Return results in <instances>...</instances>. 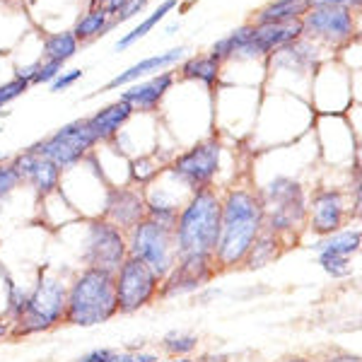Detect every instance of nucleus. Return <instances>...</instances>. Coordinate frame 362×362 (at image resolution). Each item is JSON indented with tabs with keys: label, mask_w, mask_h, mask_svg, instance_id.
<instances>
[{
	"label": "nucleus",
	"mask_w": 362,
	"mask_h": 362,
	"mask_svg": "<svg viewBox=\"0 0 362 362\" xmlns=\"http://www.w3.org/2000/svg\"><path fill=\"white\" fill-rule=\"evenodd\" d=\"M0 162H3V155H0Z\"/></svg>",
	"instance_id": "nucleus-43"
},
{
	"label": "nucleus",
	"mask_w": 362,
	"mask_h": 362,
	"mask_svg": "<svg viewBox=\"0 0 362 362\" xmlns=\"http://www.w3.org/2000/svg\"><path fill=\"white\" fill-rule=\"evenodd\" d=\"M324 362H360L358 355H336V358H329Z\"/></svg>",
	"instance_id": "nucleus-39"
},
{
	"label": "nucleus",
	"mask_w": 362,
	"mask_h": 362,
	"mask_svg": "<svg viewBox=\"0 0 362 362\" xmlns=\"http://www.w3.org/2000/svg\"><path fill=\"white\" fill-rule=\"evenodd\" d=\"M251 32H254V25H244V27L235 29V32L227 34L225 39H220V42L213 46V51H210V56H213L218 63H223L225 58H230V56H237V51L249 42Z\"/></svg>",
	"instance_id": "nucleus-27"
},
{
	"label": "nucleus",
	"mask_w": 362,
	"mask_h": 362,
	"mask_svg": "<svg viewBox=\"0 0 362 362\" xmlns=\"http://www.w3.org/2000/svg\"><path fill=\"white\" fill-rule=\"evenodd\" d=\"M116 25L114 20H109L104 13H99V10H90L87 15H83L78 20V25L73 29V37L80 42H90V39L99 37V34H104L107 29H112Z\"/></svg>",
	"instance_id": "nucleus-25"
},
{
	"label": "nucleus",
	"mask_w": 362,
	"mask_h": 362,
	"mask_svg": "<svg viewBox=\"0 0 362 362\" xmlns=\"http://www.w3.org/2000/svg\"><path fill=\"white\" fill-rule=\"evenodd\" d=\"M15 172L20 174L22 181H29V184L37 189L39 196H49L51 191L58 189V181H61V167L54 165L51 160L37 155L32 148L25 150L22 155H17L13 160Z\"/></svg>",
	"instance_id": "nucleus-16"
},
{
	"label": "nucleus",
	"mask_w": 362,
	"mask_h": 362,
	"mask_svg": "<svg viewBox=\"0 0 362 362\" xmlns=\"http://www.w3.org/2000/svg\"><path fill=\"white\" fill-rule=\"evenodd\" d=\"M177 5H179V0H162V5L155 10L153 15H150V17H145V20L140 22V25H138L136 29H133V32H128L126 37H121L119 42H116V51H126L128 46H133V44L138 42V39H143L145 34H148L150 29H155L157 22H162V20H165V17H167L169 13H172V10L177 8Z\"/></svg>",
	"instance_id": "nucleus-23"
},
{
	"label": "nucleus",
	"mask_w": 362,
	"mask_h": 362,
	"mask_svg": "<svg viewBox=\"0 0 362 362\" xmlns=\"http://www.w3.org/2000/svg\"><path fill=\"white\" fill-rule=\"evenodd\" d=\"M128 0H92V10H99V13H104L107 17H114L124 10V5Z\"/></svg>",
	"instance_id": "nucleus-35"
},
{
	"label": "nucleus",
	"mask_w": 362,
	"mask_h": 362,
	"mask_svg": "<svg viewBox=\"0 0 362 362\" xmlns=\"http://www.w3.org/2000/svg\"><path fill=\"white\" fill-rule=\"evenodd\" d=\"M169 362H194V360H189V358H174V360H169Z\"/></svg>",
	"instance_id": "nucleus-41"
},
{
	"label": "nucleus",
	"mask_w": 362,
	"mask_h": 362,
	"mask_svg": "<svg viewBox=\"0 0 362 362\" xmlns=\"http://www.w3.org/2000/svg\"><path fill=\"white\" fill-rule=\"evenodd\" d=\"M355 25H353V13L350 8H312L307 10L302 17V34L309 37L324 39L329 44H343L353 37Z\"/></svg>",
	"instance_id": "nucleus-12"
},
{
	"label": "nucleus",
	"mask_w": 362,
	"mask_h": 362,
	"mask_svg": "<svg viewBox=\"0 0 362 362\" xmlns=\"http://www.w3.org/2000/svg\"><path fill=\"white\" fill-rule=\"evenodd\" d=\"M309 10L312 8H329V5H336V8H358L360 0H307Z\"/></svg>",
	"instance_id": "nucleus-38"
},
{
	"label": "nucleus",
	"mask_w": 362,
	"mask_h": 362,
	"mask_svg": "<svg viewBox=\"0 0 362 362\" xmlns=\"http://www.w3.org/2000/svg\"><path fill=\"white\" fill-rule=\"evenodd\" d=\"M302 37V20L273 22V25H254L249 42L237 51L239 58H261L273 51L295 44Z\"/></svg>",
	"instance_id": "nucleus-13"
},
{
	"label": "nucleus",
	"mask_w": 362,
	"mask_h": 362,
	"mask_svg": "<svg viewBox=\"0 0 362 362\" xmlns=\"http://www.w3.org/2000/svg\"><path fill=\"white\" fill-rule=\"evenodd\" d=\"M220 169V143L215 138L201 140L191 150L181 153L172 165V174L191 191L208 189Z\"/></svg>",
	"instance_id": "nucleus-10"
},
{
	"label": "nucleus",
	"mask_w": 362,
	"mask_h": 362,
	"mask_svg": "<svg viewBox=\"0 0 362 362\" xmlns=\"http://www.w3.org/2000/svg\"><path fill=\"white\" fill-rule=\"evenodd\" d=\"M321 266H324L326 273H331V276H348L350 273V259H346V256H326L321 254L319 256Z\"/></svg>",
	"instance_id": "nucleus-33"
},
{
	"label": "nucleus",
	"mask_w": 362,
	"mask_h": 362,
	"mask_svg": "<svg viewBox=\"0 0 362 362\" xmlns=\"http://www.w3.org/2000/svg\"><path fill=\"white\" fill-rule=\"evenodd\" d=\"M80 362H157L153 353H133V350H112V348H99L92 350L80 358Z\"/></svg>",
	"instance_id": "nucleus-28"
},
{
	"label": "nucleus",
	"mask_w": 362,
	"mask_h": 362,
	"mask_svg": "<svg viewBox=\"0 0 362 362\" xmlns=\"http://www.w3.org/2000/svg\"><path fill=\"white\" fill-rule=\"evenodd\" d=\"M145 210H148V203H145L143 194L133 189H112L107 194L102 218L119 227L121 232H131L140 220H145Z\"/></svg>",
	"instance_id": "nucleus-14"
},
{
	"label": "nucleus",
	"mask_w": 362,
	"mask_h": 362,
	"mask_svg": "<svg viewBox=\"0 0 362 362\" xmlns=\"http://www.w3.org/2000/svg\"><path fill=\"white\" fill-rule=\"evenodd\" d=\"M131 114H133V109L128 107L126 102H121V99H119V102L104 107L102 112H97L95 116H90V119H87V124H90V131L95 133V138L99 143V140L114 138L116 133L121 131V126L131 119Z\"/></svg>",
	"instance_id": "nucleus-19"
},
{
	"label": "nucleus",
	"mask_w": 362,
	"mask_h": 362,
	"mask_svg": "<svg viewBox=\"0 0 362 362\" xmlns=\"http://www.w3.org/2000/svg\"><path fill=\"white\" fill-rule=\"evenodd\" d=\"M20 181V174L15 172L13 165H0V198L8 196Z\"/></svg>",
	"instance_id": "nucleus-34"
},
{
	"label": "nucleus",
	"mask_w": 362,
	"mask_h": 362,
	"mask_svg": "<svg viewBox=\"0 0 362 362\" xmlns=\"http://www.w3.org/2000/svg\"><path fill=\"white\" fill-rule=\"evenodd\" d=\"M285 362H309V360H302V358H293V360H285Z\"/></svg>",
	"instance_id": "nucleus-42"
},
{
	"label": "nucleus",
	"mask_w": 362,
	"mask_h": 362,
	"mask_svg": "<svg viewBox=\"0 0 362 362\" xmlns=\"http://www.w3.org/2000/svg\"><path fill=\"white\" fill-rule=\"evenodd\" d=\"M128 256L145 261L162 283L179 259L174 227H165L150 218L140 220L128 237Z\"/></svg>",
	"instance_id": "nucleus-6"
},
{
	"label": "nucleus",
	"mask_w": 362,
	"mask_h": 362,
	"mask_svg": "<svg viewBox=\"0 0 362 362\" xmlns=\"http://www.w3.org/2000/svg\"><path fill=\"white\" fill-rule=\"evenodd\" d=\"M75 54H78V39L73 37V32L51 34V37L44 42V61L66 63Z\"/></svg>",
	"instance_id": "nucleus-24"
},
{
	"label": "nucleus",
	"mask_w": 362,
	"mask_h": 362,
	"mask_svg": "<svg viewBox=\"0 0 362 362\" xmlns=\"http://www.w3.org/2000/svg\"><path fill=\"white\" fill-rule=\"evenodd\" d=\"M218 73H220V63L215 61L213 56H194L184 63V68H181V75H184V78L201 80V83H206V85H215Z\"/></svg>",
	"instance_id": "nucleus-26"
},
{
	"label": "nucleus",
	"mask_w": 362,
	"mask_h": 362,
	"mask_svg": "<svg viewBox=\"0 0 362 362\" xmlns=\"http://www.w3.org/2000/svg\"><path fill=\"white\" fill-rule=\"evenodd\" d=\"M309 10L307 0H276L264 8L256 17V25H273V22H293L302 20Z\"/></svg>",
	"instance_id": "nucleus-21"
},
{
	"label": "nucleus",
	"mask_w": 362,
	"mask_h": 362,
	"mask_svg": "<svg viewBox=\"0 0 362 362\" xmlns=\"http://www.w3.org/2000/svg\"><path fill=\"white\" fill-rule=\"evenodd\" d=\"M114 283L116 307L124 314L138 312L140 307L150 305L157 297V290H160V278L153 273V268L145 261L136 259V256H128L121 264L119 271L114 273Z\"/></svg>",
	"instance_id": "nucleus-7"
},
{
	"label": "nucleus",
	"mask_w": 362,
	"mask_h": 362,
	"mask_svg": "<svg viewBox=\"0 0 362 362\" xmlns=\"http://www.w3.org/2000/svg\"><path fill=\"white\" fill-rule=\"evenodd\" d=\"M174 83L172 73H160L155 78L128 87L126 92H121V102H126L133 112H150L160 104V99L167 95V90Z\"/></svg>",
	"instance_id": "nucleus-17"
},
{
	"label": "nucleus",
	"mask_w": 362,
	"mask_h": 362,
	"mask_svg": "<svg viewBox=\"0 0 362 362\" xmlns=\"http://www.w3.org/2000/svg\"><path fill=\"white\" fill-rule=\"evenodd\" d=\"M198 338L191 336V334H172L165 338V350L174 355H184V353H191L196 348Z\"/></svg>",
	"instance_id": "nucleus-30"
},
{
	"label": "nucleus",
	"mask_w": 362,
	"mask_h": 362,
	"mask_svg": "<svg viewBox=\"0 0 362 362\" xmlns=\"http://www.w3.org/2000/svg\"><path fill=\"white\" fill-rule=\"evenodd\" d=\"M213 256H181L172 271L167 273V278L160 283L157 297H179L186 293H194L201 285H206L208 280H213Z\"/></svg>",
	"instance_id": "nucleus-11"
},
{
	"label": "nucleus",
	"mask_w": 362,
	"mask_h": 362,
	"mask_svg": "<svg viewBox=\"0 0 362 362\" xmlns=\"http://www.w3.org/2000/svg\"><path fill=\"white\" fill-rule=\"evenodd\" d=\"M63 70V63L58 61H42L37 68V73L32 75V80H29V85H49L54 83V80L61 75Z\"/></svg>",
	"instance_id": "nucleus-29"
},
{
	"label": "nucleus",
	"mask_w": 362,
	"mask_h": 362,
	"mask_svg": "<svg viewBox=\"0 0 362 362\" xmlns=\"http://www.w3.org/2000/svg\"><path fill=\"white\" fill-rule=\"evenodd\" d=\"M157 172H160V167L153 162V157H138V160H133V165H131L133 179L140 181V184H148Z\"/></svg>",
	"instance_id": "nucleus-31"
},
{
	"label": "nucleus",
	"mask_w": 362,
	"mask_h": 362,
	"mask_svg": "<svg viewBox=\"0 0 362 362\" xmlns=\"http://www.w3.org/2000/svg\"><path fill=\"white\" fill-rule=\"evenodd\" d=\"M220 235V198L213 189L194 191L191 201L179 210L174 237L177 256H213Z\"/></svg>",
	"instance_id": "nucleus-3"
},
{
	"label": "nucleus",
	"mask_w": 362,
	"mask_h": 362,
	"mask_svg": "<svg viewBox=\"0 0 362 362\" xmlns=\"http://www.w3.org/2000/svg\"><path fill=\"white\" fill-rule=\"evenodd\" d=\"M261 208H264V230L278 237L297 235L307 223V201L305 191L295 179L278 177L259 194Z\"/></svg>",
	"instance_id": "nucleus-4"
},
{
	"label": "nucleus",
	"mask_w": 362,
	"mask_h": 362,
	"mask_svg": "<svg viewBox=\"0 0 362 362\" xmlns=\"http://www.w3.org/2000/svg\"><path fill=\"white\" fill-rule=\"evenodd\" d=\"M283 249H285V239L264 230L259 237H256V242L251 244V249L247 251V256H244L242 266L251 268V271L264 268L271 264V261H276L278 256L283 254Z\"/></svg>",
	"instance_id": "nucleus-20"
},
{
	"label": "nucleus",
	"mask_w": 362,
	"mask_h": 362,
	"mask_svg": "<svg viewBox=\"0 0 362 362\" xmlns=\"http://www.w3.org/2000/svg\"><path fill=\"white\" fill-rule=\"evenodd\" d=\"M10 336V321L8 317H0V341Z\"/></svg>",
	"instance_id": "nucleus-40"
},
{
	"label": "nucleus",
	"mask_w": 362,
	"mask_h": 362,
	"mask_svg": "<svg viewBox=\"0 0 362 362\" xmlns=\"http://www.w3.org/2000/svg\"><path fill=\"white\" fill-rule=\"evenodd\" d=\"M83 259L87 268H99V271H107L114 276L128 259L126 235L104 218L92 220L87 227V247Z\"/></svg>",
	"instance_id": "nucleus-9"
},
{
	"label": "nucleus",
	"mask_w": 362,
	"mask_h": 362,
	"mask_svg": "<svg viewBox=\"0 0 362 362\" xmlns=\"http://www.w3.org/2000/svg\"><path fill=\"white\" fill-rule=\"evenodd\" d=\"M92 145H97L95 133L90 131L87 119L70 121L63 128H58L54 136L42 140L39 145H34V153L51 160L58 167H73L87 155V150H92Z\"/></svg>",
	"instance_id": "nucleus-8"
},
{
	"label": "nucleus",
	"mask_w": 362,
	"mask_h": 362,
	"mask_svg": "<svg viewBox=\"0 0 362 362\" xmlns=\"http://www.w3.org/2000/svg\"><path fill=\"white\" fill-rule=\"evenodd\" d=\"M80 78H83V70H68V73H61V75H58V78L54 80V83H51V92L66 90V87L78 83Z\"/></svg>",
	"instance_id": "nucleus-36"
},
{
	"label": "nucleus",
	"mask_w": 362,
	"mask_h": 362,
	"mask_svg": "<svg viewBox=\"0 0 362 362\" xmlns=\"http://www.w3.org/2000/svg\"><path fill=\"white\" fill-rule=\"evenodd\" d=\"M150 0H128V3L124 5V10H121L119 15H116V20L114 22H126V20H131V17H136L138 13H143L145 10V5H148Z\"/></svg>",
	"instance_id": "nucleus-37"
},
{
	"label": "nucleus",
	"mask_w": 362,
	"mask_h": 362,
	"mask_svg": "<svg viewBox=\"0 0 362 362\" xmlns=\"http://www.w3.org/2000/svg\"><path fill=\"white\" fill-rule=\"evenodd\" d=\"M63 312H66V288L56 278L39 280L34 293L27 295L22 312L10 321V336L22 338L54 329L63 321Z\"/></svg>",
	"instance_id": "nucleus-5"
},
{
	"label": "nucleus",
	"mask_w": 362,
	"mask_h": 362,
	"mask_svg": "<svg viewBox=\"0 0 362 362\" xmlns=\"http://www.w3.org/2000/svg\"><path fill=\"white\" fill-rule=\"evenodd\" d=\"M343 223H346V203L341 191H319L309 210V230L319 237H329L341 232Z\"/></svg>",
	"instance_id": "nucleus-15"
},
{
	"label": "nucleus",
	"mask_w": 362,
	"mask_h": 362,
	"mask_svg": "<svg viewBox=\"0 0 362 362\" xmlns=\"http://www.w3.org/2000/svg\"><path fill=\"white\" fill-rule=\"evenodd\" d=\"M264 232V208L256 194L247 189H232L220 201V235L213 249L215 273L242 266L244 256Z\"/></svg>",
	"instance_id": "nucleus-1"
},
{
	"label": "nucleus",
	"mask_w": 362,
	"mask_h": 362,
	"mask_svg": "<svg viewBox=\"0 0 362 362\" xmlns=\"http://www.w3.org/2000/svg\"><path fill=\"white\" fill-rule=\"evenodd\" d=\"M181 56H184V49L179 46V49H172V51H167V54H157V56L145 58V61H140V63H136V66H131L128 70H124V73H119L114 80H109L104 90H116V87H124L128 83H136V80H140L143 75H148V73H160L162 68L177 63Z\"/></svg>",
	"instance_id": "nucleus-18"
},
{
	"label": "nucleus",
	"mask_w": 362,
	"mask_h": 362,
	"mask_svg": "<svg viewBox=\"0 0 362 362\" xmlns=\"http://www.w3.org/2000/svg\"><path fill=\"white\" fill-rule=\"evenodd\" d=\"M27 90H29V83H27V80H22V78H15V80H10V83L0 85V109H3L8 102L17 99L20 95H25Z\"/></svg>",
	"instance_id": "nucleus-32"
},
{
	"label": "nucleus",
	"mask_w": 362,
	"mask_h": 362,
	"mask_svg": "<svg viewBox=\"0 0 362 362\" xmlns=\"http://www.w3.org/2000/svg\"><path fill=\"white\" fill-rule=\"evenodd\" d=\"M119 314L114 276L99 268H85L66 293L63 324L97 326Z\"/></svg>",
	"instance_id": "nucleus-2"
},
{
	"label": "nucleus",
	"mask_w": 362,
	"mask_h": 362,
	"mask_svg": "<svg viewBox=\"0 0 362 362\" xmlns=\"http://www.w3.org/2000/svg\"><path fill=\"white\" fill-rule=\"evenodd\" d=\"M317 254H326V256H346L350 259L353 254H358L360 249V232L358 230H346V232H334V235L319 239L314 244Z\"/></svg>",
	"instance_id": "nucleus-22"
}]
</instances>
